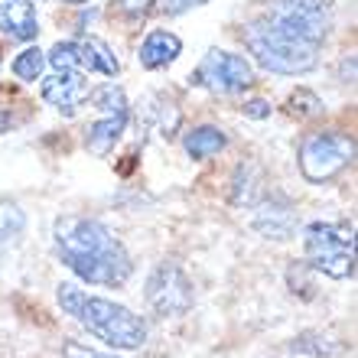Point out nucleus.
Instances as JSON below:
<instances>
[{
	"instance_id": "obj_1",
	"label": "nucleus",
	"mask_w": 358,
	"mask_h": 358,
	"mask_svg": "<svg viewBox=\"0 0 358 358\" xmlns=\"http://www.w3.org/2000/svg\"><path fill=\"white\" fill-rule=\"evenodd\" d=\"M52 235H56V251L62 257V264L78 280L98 283V287H121L134 273L127 248L98 218L62 215L56 218Z\"/></svg>"
},
{
	"instance_id": "obj_2",
	"label": "nucleus",
	"mask_w": 358,
	"mask_h": 358,
	"mask_svg": "<svg viewBox=\"0 0 358 358\" xmlns=\"http://www.w3.org/2000/svg\"><path fill=\"white\" fill-rule=\"evenodd\" d=\"M245 46L251 49V56L257 59V66L277 76H300L310 72L320 59V49L296 43V39L283 36L267 23V20H255L245 29Z\"/></svg>"
},
{
	"instance_id": "obj_3",
	"label": "nucleus",
	"mask_w": 358,
	"mask_h": 358,
	"mask_svg": "<svg viewBox=\"0 0 358 358\" xmlns=\"http://www.w3.org/2000/svg\"><path fill=\"white\" fill-rule=\"evenodd\" d=\"M306 245V267L326 273L332 280H345L355 273V228L339 222H313L303 231Z\"/></svg>"
},
{
	"instance_id": "obj_4",
	"label": "nucleus",
	"mask_w": 358,
	"mask_h": 358,
	"mask_svg": "<svg viewBox=\"0 0 358 358\" xmlns=\"http://www.w3.org/2000/svg\"><path fill=\"white\" fill-rule=\"evenodd\" d=\"M76 320L85 326L92 336H98L101 342L114 345V349H141L147 342V322L141 316H134L127 306L104 296H88L78 306Z\"/></svg>"
},
{
	"instance_id": "obj_5",
	"label": "nucleus",
	"mask_w": 358,
	"mask_h": 358,
	"mask_svg": "<svg viewBox=\"0 0 358 358\" xmlns=\"http://www.w3.org/2000/svg\"><path fill=\"white\" fill-rule=\"evenodd\" d=\"M264 20L277 33L296 39V43H306V46H316V49H322L326 33H329L326 0H277V7Z\"/></svg>"
},
{
	"instance_id": "obj_6",
	"label": "nucleus",
	"mask_w": 358,
	"mask_h": 358,
	"mask_svg": "<svg viewBox=\"0 0 358 358\" xmlns=\"http://www.w3.org/2000/svg\"><path fill=\"white\" fill-rule=\"evenodd\" d=\"M355 157V141L345 134L326 131L310 134L300 143V170L310 182H326V179L339 176Z\"/></svg>"
},
{
	"instance_id": "obj_7",
	"label": "nucleus",
	"mask_w": 358,
	"mask_h": 358,
	"mask_svg": "<svg viewBox=\"0 0 358 358\" xmlns=\"http://www.w3.org/2000/svg\"><path fill=\"white\" fill-rule=\"evenodd\" d=\"M189 82L212 88L215 94H235V92H245V88L255 85V69L248 66L241 56L212 49L202 59V66L196 69V76H189Z\"/></svg>"
},
{
	"instance_id": "obj_8",
	"label": "nucleus",
	"mask_w": 358,
	"mask_h": 358,
	"mask_svg": "<svg viewBox=\"0 0 358 358\" xmlns=\"http://www.w3.org/2000/svg\"><path fill=\"white\" fill-rule=\"evenodd\" d=\"M147 303L157 316H182L192 306V280L179 264L166 261L147 280Z\"/></svg>"
},
{
	"instance_id": "obj_9",
	"label": "nucleus",
	"mask_w": 358,
	"mask_h": 358,
	"mask_svg": "<svg viewBox=\"0 0 358 358\" xmlns=\"http://www.w3.org/2000/svg\"><path fill=\"white\" fill-rule=\"evenodd\" d=\"M43 98L59 111L76 114L78 104L88 101V82L78 72H56L43 82Z\"/></svg>"
},
{
	"instance_id": "obj_10",
	"label": "nucleus",
	"mask_w": 358,
	"mask_h": 358,
	"mask_svg": "<svg viewBox=\"0 0 358 358\" xmlns=\"http://www.w3.org/2000/svg\"><path fill=\"white\" fill-rule=\"evenodd\" d=\"M182 52V43H179L176 33H166V29H153L150 36L141 43V59L143 69H166L170 62H176V56Z\"/></svg>"
},
{
	"instance_id": "obj_11",
	"label": "nucleus",
	"mask_w": 358,
	"mask_h": 358,
	"mask_svg": "<svg viewBox=\"0 0 358 358\" xmlns=\"http://www.w3.org/2000/svg\"><path fill=\"white\" fill-rule=\"evenodd\" d=\"M0 29H3L10 39H17V43H29V39H36V33H39L36 10L29 7V3L10 0V3L0 7Z\"/></svg>"
},
{
	"instance_id": "obj_12",
	"label": "nucleus",
	"mask_w": 358,
	"mask_h": 358,
	"mask_svg": "<svg viewBox=\"0 0 358 358\" xmlns=\"http://www.w3.org/2000/svg\"><path fill=\"white\" fill-rule=\"evenodd\" d=\"M255 225L261 235L273 238V241H287L293 235V228H296V218H293L290 206H277V202H264V206L257 208V218Z\"/></svg>"
},
{
	"instance_id": "obj_13",
	"label": "nucleus",
	"mask_w": 358,
	"mask_h": 358,
	"mask_svg": "<svg viewBox=\"0 0 358 358\" xmlns=\"http://www.w3.org/2000/svg\"><path fill=\"white\" fill-rule=\"evenodd\" d=\"M124 124H127V111H124V114H104L101 121H94L92 127L85 131V143H88V150L98 153V157H104V153L111 150L114 143L121 141Z\"/></svg>"
},
{
	"instance_id": "obj_14",
	"label": "nucleus",
	"mask_w": 358,
	"mask_h": 358,
	"mask_svg": "<svg viewBox=\"0 0 358 358\" xmlns=\"http://www.w3.org/2000/svg\"><path fill=\"white\" fill-rule=\"evenodd\" d=\"M228 137L218 127H212V124H202V127H192V131L186 134V141H182V147H186V153L192 157V160H212L215 153L225 150Z\"/></svg>"
},
{
	"instance_id": "obj_15",
	"label": "nucleus",
	"mask_w": 358,
	"mask_h": 358,
	"mask_svg": "<svg viewBox=\"0 0 358 358\" xmlns=\"http://www.w3.org/2000/svg\"><path fill=\"white\" fill-rule=\"evenodd\" d=\"M78 52H82V69L88 72H101V76H117L121 72V62L114 59L111 46L98 36H88L85 43H78Z\"/></svg>"
},
{
	"instance_id": "obj_16",
	"label": "nucleus",
	"mask_w": 358,
	"mask_h": 358,
	"mask_svg": "<svg viewBox=\"0 0 358 358\" xmlns=\"http://www.w3.org/2000/svg\"><path fill=\"white\" fill-rule=\"evenodd\" d=\"M43 69H46V52H39L36 46L23 49L17 59H13V76L20 82H36L43 76Z\"/></svg>"
},
{
	"instance_id": "obj_17",
	"label": "nucleus",
	"mask_w": 358,
	"mask_h": 358,
	"mask_svg": "<svg viewBox=\"0 0 358 358\" xmlns=\"http://www.w3.org/2000/svg\"><path fill=\"white\" fill-rule=\"evenodd\" d=\"M46 62L56 72H76V69H82V52H78V43H56V46L49 49Z\"/></svg>"
},
{
	"instance_id": "obj_18",
	"label": "nucleus",
	"mask_w": 358,
	"mask_h": 358,
	"mask_svg": "<svg viewBox=\"0 0 358 358\" xmlns=\"http://www.w3.org/2000/svg\"><path fill=\"white\" fill-rule=\"evenodd\" d=\"M23 225H27V218H23V212H20L17 202H0V241H13V238L23 231Z\"/></svg>"
},
{
	"instance_id": "obj_19",
	"label": "nucleus",
	"mask_w": 358,
	"mask_h": 358,
	"mask_svg": "<svg viewBox=\"0 0 358 358\" xmlns=\"http://www.w3.org/2000/svg\"><path fill=\"white\" fill-rule=\"evenodd\" d=\"M290 114H293V117H300V121L320 117V114H322V101H320V98H316L313 92L300 88L296 94H290Z\"/></svg>"
},
{
	"instance_id": "obj_20",
	"label": "nucleus",
	"mask_w": 358,
	"mask_h": 358,
	"mask_svg": "<svg viewBox=\"0 0 358 358\" xmlns=\"http://www.w3.org/2000/svg\"><path fill=\"white\" fill-rule=\"evenodd\" d=\"M94 104H98L104 114H124V111H127L124 92H121V88H114V85H104L101 92L94 94Z\"/></svg>"
},
{
	"instance_id": "obj_21",
	"label": "nucleus",
	"mask_w": 358,
	"mask_h": 358,
	"mask_svg": "<svg viewBox=\"0 0 358 358\" xmlns=\"http://www.w3.org/2000/svg\"><path fill=\"white\" fill-rule=\"evenodd\" d=\"M82 300H85V290H78L76 283H59V306H62L69 316H76Z\"/></svg>"
},
{
	"instance_id": "obj_22",
	"label": "nucleus",
	"mask_w": 358,
	"mask_h": 358,
	"mask_svg": "<svg viewBox=\"0 0 358 358\" xmlns=\"http://www.w3.org/2000/svg\"><path fill=\"white\" fill-rule=\"evenodd\" d=\"M62 358H114V355L85 349V345H78V342H66V345H62Z\"/></svg>"
},
{
	"instance_id": "obj_23",
	"label": "nucleus",
	"mask_w": 358,
	"mask_h": 358,
	"mask_svg": "<svg viewBox=\"0 0 358 358\" xmlns=\"http://www.w3.org/2000/svg\"><path fill=\"white\" fill-rule=\"evenodd\" d=\"M202 3H208V0H163V13L166 17H179V13H186L192 7H202Z\"/></svg>"
},
{
	"instance_id": "obj_24",
	"label": "nucleus",
	"mask_w": 358,
	"mask_h": 358,
	"mask_svg": "<svg viewBox=\"0 0 358 358\" xmlns=\"http://www.w3.org/2000/svg\"><path fill=\"white\" fill-rule=\"evenodd\" d=\"M241 111H245L248 117H255V121H264V117H271V104H267L264 98H251V101H245Z\"/></svg>"
},
{
	"instance_id": "obj_25",
	"label": "nucleus",
	"mask_w": 358,
	"mask_h": 358,
	"mask_svg": "<svg viewBox=\"0 0 358 358\" xmlns=\"http://www.w3.org/2000/svg\"><path fill=\"white\" fill-rule=\"evenodd\" d=\"M153 3H157V0H117V7H121L127 17H143Z\"/></svg>"
},
{
	"instance_id": "obj_26",
	"label": "nucleus",
	"mask_w": 358,
	"mask_h": 358,
	"mask_svg": "<svg viewBox=\"0 0 358 358\" xmlns=\"http://www.w3.org/2000/svg\"><path fill=\"white\" fill-rule=\"evenodd\" d=\"M10 124H13V117H10L7 111H0V134H3V131H10Z\"/></svg>"
},
{
	"instance_id": "obj_27",
	"label": "nucleus",
	"mask_w": 358,
	"mask_h": 358,
	"mask_svg": "<svg viewBox=\"0 0 358 358\" xmlns=\"http://www.w3.org/2000/svg\"><path fill=\"white\" fill-rule=\"evenodd\" d=\"M62 3H88V0H62Z\"/></svg>"
}]
</instances>
